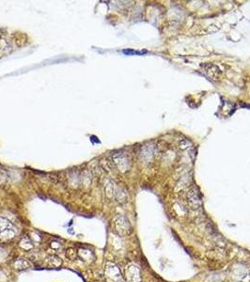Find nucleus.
I'll return each mask as SVG.
<instances>
[{"mask_svg": "<svg viewBox=\"0 0 250 282\" xmlns=\"http://www.w3.org/2000/svg\"><path fill=\"white\" fill-rule=\"evenodd\" d=\"M16 235L15 227L7 219L0 217V241L11 240Z\"/></svg>", "mask_w": 250, "mask_h": 282, "instance_id": "nucleus-1", "label": "nucleus"}, {"mask_svg": "<svg viewBox=\"0 0 250 282\" xmlns=\"http://www.w3.org/2000/svg\"><path fill=\"white\" fill-rule=\"evenodd\" d=\"M105 277L107 282H124L119 268L111 263L105 266Z\"/></svg>", "mask_w": 250, "mask_h": 282, "instance_id": "nucleus-2", "label": "nucleus"}, {"mask_svg": "<svg viewBox=\"0 0 250 282\" xmlns=\"http://www.w3.org/2000/svg\"><path fill=\"white\" fill-rule=\"evenodd\" d=\"M115 228L121 236H125L132 231V227L129 220L123 216H118L115 218Z\"/></svg>", "mask_w": 250, "mask_h": 282, "instance_id": "nucleus-3", "label": "nucleus"}, {"mask_svg": "<svg viewBox=\"0 0 250 282\" xmlns=\"http://www.w3.org/2000/svg\"><path fill=\"white\" fill-rule=\"evenodd\" d=\"M113 161H114V163L117 166V168L119 169V170L121 171V172L127 171L130 168L129 160H128L127 156L122 152L115 153L114 155H113Z\"/></svg>", "mask_w": 250, "mask_h": 282, "instance_id": "nucleus-4", "label": "nucleus"}, {"mask_svg": "<svg viewBox=\"0 0 250 282\" xmlns=\"http://www.w3.org/2000/svg\"><path fill=\"white\" fill-rule=\"evenodd\" d=\"M125 276H126L127 282H140L141 281L139 269L138 268V266H135L133 264H131L126 268Z\"/></svg>", "mask_w": 250, "mask_h": 282, "instance_id": "nucleus-5", "label": "nucleus"}, {"mask_svg": "<svg viewBox=\"0 0 250 282\" xmlns=\"http://www.w3.org/2000/svg\"><path fill=\"white\" fill-rule=\"evenodd\" d=\"M187 199H188V202L192 208H194V209L199 208V206L201 204V199H200V196H199L198 191L197 190V188L193 187L188 191Z\"/></svg>", "mask_w": 250, "mask_h": 282, "instance_id": "nucleus-6", "label": "nucleus"}, {"mask_svg": "<svg viewBox=\"0 0 250 282\" xmlns=\"http://www.w3.org/2000/svg\"><path fill=\"white\" fill-rule=\"evenodd\" d=\"M11 181V177L10 175V173L5 170L0 169V187L1 188H6Z\"/></svg>", "mask_w": 250, "mask_h": 282, "instance_id": "nucleus-7", "label": "nucleus"}, {"mask_svg": "<svg viewBox=\"0 0 250 282\" xmlns=\"http://www.w3.org/2000/svg\"><path fill=\"white\" fill-rule=\"evenodd\" d=\"M13 267L15 270H18V271L26 270L30 267V263L28 260H26V258H19V260H17L14 263Z\"/></svg>", "mask_w": 250, "mask_h": 282, "instance_id": "nucleus-8", "label": "nucleus"}, {"mask_svg": "<svg viewBox=\"0 0 250 282\" xmlns=\"http://www.w3.org/2000/svg\"><path fill=\"white\" fill-rule=\"evenodd\" d=\"M46 262H47V264L51 267H59L62 264V260L56 255H51V256L47 257Z\"/></svg>", "mask_w": 250, "mask_h": 282, "instance_id": "nucleus-9", "label": "nucleus"}, {"mask_svg": "<svg viewBox=\"0 0 250 282\" xmlns=\"http://www.w3.org/2000/svg\"><path fill=\"white\" fill-rule=\"evenodd\" d=\"M19 246H20L21 248H23L24 250H29V249H31V248L34 246H33V243L31 242V240H30L28 237L23 238V239L20 241Z\"/></svg>", "mask_w": 250, "mask_h": 282, "instance_id": "nucleus-10", "label": "nucleus"}, {"mask_svg": "<svg viewBox=\"0 0 250 282\" xmlns=\"http://www.w3.org/2000/svg\"><path fill=\"white\" fill-rule=\"evenodd\" d=\"M77 253H78V256H80L82 258V260H84V261H89V260L94 258V255L87 249H81Z\"/></svg>", "mask_w": 250, "mask_h": 282, "instance_id": "nucleus-11", "label": "nucleus"}, {"mask_svg": "<svg viewBox=\"0 0 250 282\" xmlns=\"http://www.w3.org/2000/svg\"><path fill=\"white\" fill-rule=\"evenodd\" d=\"M66 257L71 261H74L75 258L78 257V253L74 248L70 247V248H68L67 251H66Z\"/></svg>", "mask_w": 250, "mask_h": 282, "instance_id": "nucleus-12", "label": "nucleus"}, {"mask_svg": "<svg viewBox=\"0 0 250 282\" xmlns=\"http://www.w3.org/2000/svg\"><path fill=\"white\" fill-rule=\"evenodd\" d=\"M123 53L126 54V55H141V54H143L142 52H136V51H133V50H124Z\"/></svg>", "mask_w": 250, "mask_h": 282, "instance_id": "nucleus-13", "label": "nucleus"}, {"mask_svg": "<svg viewBox=\"0 0 250 282\" xmlns=\"http://www.w3.org/2000/svg\"><path fill=\"white\" fill-rule=\"evenodd\" d=\"M51 247L52 248H59L60 247V244L57 242H52L51 243Z\"/></svg>", "mask_w": 250, "mask_h": 282, "instance_id": "nucleus-14", "label": "nucleus"}]
</instances>
